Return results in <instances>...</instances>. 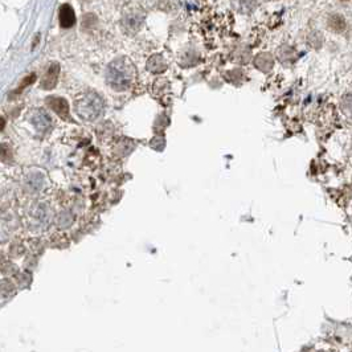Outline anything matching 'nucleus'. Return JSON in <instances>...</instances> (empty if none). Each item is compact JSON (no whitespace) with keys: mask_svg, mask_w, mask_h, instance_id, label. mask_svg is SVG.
Returning a JSON list of instances; mask_svg holds the SVG:
<instances>
[{"mask_svg":"<svg viewBox=\"0 0 352 352\" xmlns=\"http://www.w3.org/2000/svg\"><path fill=\"white\" fill-rule=\"evenodd\" d=\"M135 79V68L127 57L111 61L106 69V82L115 91H125Z\"/></svg>","mask_w":352,"mask_h":352,"instance_id":"1","label":"nucleus"},{"mask_svg":"<svg viewBox=\"0 0 352 352\" xmlns=\"http://www.w3.org/2000/svg\"><path fill=\"white\" fill-rule=\"evenodd\" d=\"M105 104L104 100L94 93V91H86L74 101L75 114L84 121H95L104 113Z\"/></svg>","mask_w":352,"mask_h":352,"instance_id":"2","label":"nucleus"},{"mask_svg":"<svg viewBox=\"0 0 352 352\" xmlns=\"http://www.w3.org/2000/svg\"><path fill=\"white\" fill-rule=\"evenodd\" d=\"M145 11L141 7L132 6L126 8L123 12L122 20H121V27L126 35H135L136 32L141 29L142 24L145 22Z\"/></svg>","mask_w":352,"mask_h":352,"instance_id":"3","label":"nucleus"},{"mask_svg":"<svg viewBox=\"0 0 352 352\" xmlns=\"http://www.w3.org/2000/svg\"><path fill=\"white\" fill-rule=\"evenodd\" d=\"M31 123L38 131H47L48 129L52 127V120H50L49 114L47 111L41 110V109H36L31 114Z\"/></svg>","mask_w":352,"mask_h":352,"instance_id":"4","label":"nucleus"},{"mask_svg":"<svg viewBox=\"0 0 352 352\" xmlns=\"http://www.w3.org/2000/svg\"><path fill=\"white\" fill-rule=\"evenodd\" d=\"M31 219L37 226L45 228L50 221V211L49 208L44 204H36V207L31 211Z\"/></svg>","mask_w":352,"mask_h":352,"instance_id":"5","label":"nucleus"},{"mask_svg":"<svg viewBox=\"0 0 352 352\" xmlns=\"http://www.w3.org/2000/svg\"><path fill=\"white\" fill-rule=\"evenodd\" d=\"M58 73H60V66H58V64H50L47 73H45V75L43 77V80H41V88L45 89V90L53 89L57 84V80H58Z\"/></svg>","mask_w":352,"mask_h":352,"instance_id":"6","label":"nucleus"},{"mask_svg":"<svg viewBox=\"0 0 352 352\" xmlns=\"http://www.w3.org/2000/svg\"><path fill=\"white\" fill-rule=\"evenodd\" d=\"M48 106L52 109L56 114L64 118V116H68L69 114V106H68V102H66L64 98L60 97H49L47 100Z\"/></svg>","mask_w":352,"mask_h":352,"instance_id":"7","label":"nucleus"},{"mask_svg":"<svg viewBox=\"0 0 352 352\" xmlns=\"http://www.w3.org/2000/svg\"><path fill=\"white\" fill-rule=\"evenodd\" d=\"M75 23L74 10L69 4H64L60 8V24L63 28H70Z\"/></svg>","mask_w":352,"mask_h":352,"instance_id":"8","label":"nucleus"},{"mask_svg":"<svg viewBox=\"0 0 352 352\" xmlns=\"http://www.w3.org/2000/svg\"><path fill=\"white\" fill-rule=\"evenodd\" d=\"M167 68V64L161 54H154L147 61V69L152 73H162Z\"/></svg>","mask_w":352,"mask_h":352,"instance_id":"9","label":"nucleus"},{"mask_svg":"<svg viewBox=\"0 0 352 352\" xmlns=\"http://www.w3.org/2000/svg\"><path fill=\"white\" fill-rule=\"evenodd\" d=\"M233 8L240 13H250L256 8L255 0H232Z\"/></svg>","mask_w":352,"mask_h":352,"instance_id":"10","label":"nucleus"},{"mask_svg":"<svg viewBox=\"0 0 352 352\" xmlns=\"http://www.w3.org/2000/svg\"><path fill=\"white\" fill-rule=\"evenodd\" d=\"M256 66L262 72H269L273 66V57L269 53H261L256 57Z\"/></svg>","mask_w":352,"mask_h":352,"instance_id":"11","label":"nucleus"},{"mask_svg":"<svg viewBox=\"0 0 352 352\" xmlns=\"http://www.w3.org/2000/svg\"><path fill=\"white\" fill-rule=\"evenodd\" d=\"M328 25L330 28L334 29L335 32H342L346 28V22H344V17L340 15H333L328 19Z\"/></svg>","mask_w":352,"mask_h":352,"instance_id":"12","label":"nucleus"},{"mask_svg":"<svg viewBox=\"0 0 352 352\" xmlns=\"http://www.w3.org/2000/svg\"><path fill=\"white\" fill-rule=\"evenodd\" d=\"M35 80H36V75L35 74H31V75H28V77H25L24 81H23V84H20L19 90H23V89H24L25 86L29 85V84H32V82L35 81Z\"/></svg>","mask_w":352,"mask_h":352,"instance_id":"13","label":"nucleus"},{"mask_svg":"<svg viewBox=\"0 0 352 352\" xmlns=\"http://www.w3.org/2000/svg\"><path fill=\"white\" fill-rule=\"evenodd\" d=\"M344 2H347V0H344Z\"/></svg>","mask_w":352,"mask_h":352,"instance_id":"14","label":"nucleus"}]
</instances>
